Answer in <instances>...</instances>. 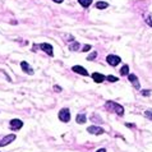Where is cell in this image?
Here are the masks:
<instances>
[{
  "label": "cell",
  "instance_id": "14",
  "mask_svg": "<svg viewBox=\"0 0 152 152\" xmlns=\"http://www.w3.org/2000/svg\"><path fill=\"white\" fill-rule=\"evenodd\" d=\"M79 47H81V46H79V44H78L77 41H74L72 45H69V50H70V51H77Z\"/></svg>",
  "mask_w": 152,
  "mask_h": 152
},
{
  "label": "cell",
  "instance_id": "16",
  "mask_svg": "<svg viewBox=\"0 0 152 152\" xmlns=\"http://www.w3.org/2000/svg\"><path fill=\"white\" fill-rule=\"evenodd\" d=\"M107 6H109V4H107V3H105V1H98L96 4L97 9H105V8H107Z\"/></svg>",
  "mask_w": 152,
  "mask_h": 152
},
{
  "label": "cell",
  "instance_id": "11",
  "mask_svg": "<svg viewBox=\"0 0 152 152\" xmlns=\"http://www.w3.org/2000/svg\"><path fill=\"white\" fill-rule=\"evenodd\" d=\"M92 79L96 83H101V82H104V81L106 79V77L102 76V74H100V73H93L92 74Z\"/></svg>",
  "mask_w": 152,
  "mask_h": 152
},
{
  "label": "cell",
  "instance_id": "9",
  "mask_svg": "<svg viewBox=\"0 0 152 152\" xmlns=\"http://www.w3.org/2000/svg\"><path fill=\"white\" fill-rule=\"evenodd\" d=\"M128 79L130 81V83L134 86V88H137L138 90L139 88V82H138V78H137L134 74H128Z\"/></svg>",
  "mask_w": 152,
  "mask_h": 152
},
{
  "label": "cell",
  "instance_id": "10",
  "mask_svg": "<svg viewBox=\"0 0 152 152\" xmlns=\"http://www.w3.org/2000/svg\"><path fill=\"white\" fill-rule=\"evenodd\" d=\"M21 68L23 69V72H26L28 74H33V69L27 64V62H21Z\"/></svg>",
  "mask_w": 152,
  "mask_h": 152
},
{
  "label": "cell",
  "instance_id": "1",
  "mask_svg": "<svg viewBox=\"0 0 152 152\" xmlns=\"http://www.w3.org/2000/svg\"><path fill=\"white\" fill-rule=\"evenodd\" d=\"M106 109H107V110H111V111L116 112V114L120 115V116L124 115V109H123V106L119 105L118 102L107 101V102H106Z\"/></svg>",
  "mask_w": 152,
  "mask_h": 152
},
{
  "label": "cell",
  "instance_id": "6",
  "mask_svg": "<svg viewBox=\"0 0 152 152\" xmlns=\"http://www.w3.org/2000/svg\"><path fill=\"white\" fill-rule=\"evenodd\" d=\"M87 132H88V133H91V134H96V136H98V134H102V133H105V132H104V129H102V128H100V127H95V125L88 127V128H87Z\"/></svg>",
  "mask_w": 152,
  "mask_h": 152
},
{
  "label": "cell",
  "instance_id": "17",
  "mask_svg": "<svg viewBox=\"0 0 152 152\" xmlns=\"http://www.w3.org/2000/svg\"><path fill=\"white\" fill-rule=\"evenodd\" d=\"M106 79H107L109 82H116V81H118V78L114 77V76H107V77H106Z\"/></svg>",
  "mask_w": 152,
  "mask_h": 152
},
{
  "label": "cell",
  "instance_id": "5",
  "mask_svg": "<svg viewBox=\"0 0 152 152\" xmlns=\"http://www.w3.org/2000/svg\"><path fill=\"white\" fill-rule=\"evenodd\" d=\"M16 139V136L14 134H8V136H5L3 139H0V147H4V146H6L8 143H10V142H13V141Z\"/></svg>",
  "mask_w": 152,
  "mask_h": 152
},
{
  "label": "cell",
  "instance_id": "8",
  "mask_svg": "<svg viewBox=\"0 0 152 152\" xmlns=\"http://www.w3.org/2000/svg\"><path fill=\"white\" fill-rule=\"evenodd\" d=\"M72 70L73 72H76V73H78V74H82V76H90V73L87 72L86 69L83 68V66H79V65H74L73 68H72Z\"/></svg>",
  "mask_w": 152,
  "mask_h": 152
},
{
  "label": "cell",
  "instance_id": "25",
  "mask_svg": "<svg viewBox=\"0 0 152 152\" xmlns=\"http://www.w3.org/2000/svg\"><path fill=\"white\" fill-rule=\"evenodd\" d=\"M54 1H55V3H62L63 0H54Z\"/></svg>",
  "mask_w": 152,
  "mask_h": 152
},
{
  "label": "cell",
  "instance_id": "7",
  "mask_svg": "<svg viewBox=\"0 0 152 152\" xmlns=\"http://www.w3.org/2000/svg\"><path fill=\"white\" fill-rule=\"evenodd\" d=\"M40 49H41V50H44L47 55H50V56L54 55V52H52V46H51L50 44H46V42H45V44H41L40 45Z\"/></svg>",
  "mask_w": 152,
  "mask_h": 152
},
{
  "label": "cell",
  "instance_id": "19",
  "mask_svg": "<svg viewBox=\"0 0 152 152\" xmlns=\"http://www.w3.org/2000/svg\"><path fill=\"white\" fill-rule=\"evenodd\" d=\"M96 55H97V54H96V51H93L91 55H88V56H87V60H93L95 58H96Z\"/></svg>",
  "mask_w": 152,
  "mask_h": 152
},
{
  "label": "cell",
  "instance_id": "20",
  "mask_svg": "<svg viewBox=\"0 0 152 152\" xmlns=\"http://www.w3.org/2000/svg\"><path fill=\"white\" fill-rule=\"evenodd\" d=\"M150 92H151V91H148V90H143L142 95H143V96H150Z\"/></svg>",
  "mask_w": 152,
  "mask_h": 152
},
{
  "label": "cell",
  "instance_id": "21",
  "mask_svg": "<svg viewBox=\"0 0 152 152\" xmlns=\"http://www.w3.org/2000/svg\"><path fill=\"white\" fill-rule=\"evenodd\" d=\"M146 22L148 23V24H150V26L152 27V17H148V18L146 19Z\"/></svg>",
  "mask_w": 152,
  "mask_h": 152
},
{
  "label": "cell",
  "instance_id": "2",
  "mask_svg": "<svg viewBox=\"0 0 152 152\" xmlns=\"http://www.w3.org/2000/svg\"><path fill=\"white\" fill-rule=\"evenodd\" d=\"M59 119L62 120L63 123H68L69 120H70V111H69V109H62V110L59 111Z\"/></svg>",
  "mask_w": 152,
  "mask_h": 152
},
{
  "label": "cell",
  "instance_id": "3",
  "mask_svg": "<svg viewBox=\"0 0 152 152\" xmlns=\"http://www.w3.org/2000/svg\"><path fill=\"white\" fill-rule=\"evenodd\" d=\"M106 62H107L110 65H112V66H116L120 62H122V59H120L119 56H116V55H107Z\"/></svg>",
  "mask_w": 152,
  "mask_h": 152
},
{
  "label": "cell",
  "instance_id": "15",
  "mask_svg": "<svg viewBox=\"0 0 152 152\" xmlns=\"http://www.w3.org/2000/svg\"><path fill=\"white\" fill-rule=\"evenodd\" d=\"M120 74H122V76H128L129 74V66L128 65H123V68L120 69Z\"/></svg>",
  "mask_w": 152,
  "mask_h": 152
},
{
  "label": "cell",
  "instance_id": "4",
  "mask_svg": "<svg viewBox=\"0 0 152 152\" xmlns=\"http://www.w3.org/2000/svg\"><path fill=\"white\" fill-rule=\"evenodd\" d=\"M9 125H10V129L12 130H18L23 127V123H22V120H19V119H13V120H10Z\"/></svg>",
  "mask_w": 152,
  "mask_h": 152
},
{
  "label": "cell",
  "instance_id": "22",
  "mask_svg": "<svg viewBox=\"0 0 152 152\" xmlns=\"http://www.w3.org/2000/svg\"><path fill=\"white\" fill-rule=\"evenodd\" d=\"M91 49V46L90 45H86V46H83V51H88Z\"/></svg>",
  "mask_w": 152,
  "mask_h": 152
},
{
  "label": "cell",
  "instance_id": "18",
  "mask_svg": "<svg viewBox=\"0 0 152 152\" xmlns=\"http://www.w3.org/2000/svg\"><path fill=\"white\" fill-rule=\"evenodd\" d=\"M144 116H146L147 119H150V120H152V111L151 110H147L146 112H144Z\"/></svg>",
  "mask_w": 152,
  "mask_h": 152
},
{
  "label": "cell",
  "instance_id": "13",
  "mask_svg": "<svg viewBox=\"0 0 152 152\" xmlns=\"http://www.w3.org/2000/svg\"><path fill=\"white\" fill-rule=\"evenodd\" d=\"M78 3L83 6V8H88V6L91 5V3H92V0H78Z\"/></svg>",
  "mask_w": 152,
  "mask_h": 152
},
{
  "label": "cell",
  "instance_id": "12",
  "mask_svg": "<svg viewBox=\"0 0 152 152\" xmlns=\"http://www.w3.org/2000/svg\"><path fill=\"white\" fill-rule=\"evenodd\" d=\"M76 120H77L78 124H84V123H86V115H84V114H78V115H77V118H76Z\"/></svg>",
  "mask_w": 152,
  "mask_h": 152
},
{
  "label": "cell",
  "instance_id": "24",
  "mask_svg": "<svg viewBox=\"0 0 152 152\" xmlns=\"http://www.w3.org/2000/svg\"><path fill=\"white\" fill-rule=\"evenodd\" d=\"M96 152H106V150H105V148H101V150H97Z\"/></svg>",
  "mask_w": 152,
  "mask_h": 152
},
{
  "label": "cell",
  "instance_id": "23",
  "mask_svg": "<svg viewBox=\"0 0 152 152\" xmlns=\"http://www.w3.org/2000/svg\"><path fill=\"white\" fill-rule=\"evenodd\" d=\"M54 90H55V91H62V88H60L59 86H55V87H54Z\"/></svg>",
  "mask_w": 152,
  "mask_h": 152
}]
</instances>
